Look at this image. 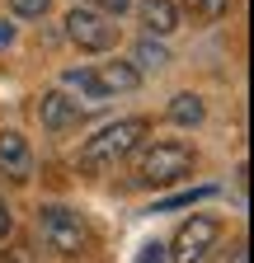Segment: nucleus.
Listing matches in <instances>:
<instances>
[{"instance_id": "obj_1", "label": "nucleus", "mask_w": 254, "mask_h": 263, "mask_svg": "<svg viewBox=\"0 0 254 263\" xmlns=\"http://www.w3.org/2000/svg\"><path fill=\"white\" fill-rule=\"evenodd\" d=\"M146 132H151V118H118V122L99 127V132L85 141L80 164H85V170H113V164H122L127 155L141 151Z\"/></svg>"}, {"instance_id": "obj_2", "label": "nucleus", "mask_w": 254, "mask_h": 263, "mask_svg": "<svg viewBox=\"0 0 254 263\" xmlns=\"http://www.w3.org/2000/svg\"><path fill=\"white\" fill-rule=\"evenodd\" d=\"M193 170H198V155H193V146H184V141H155V146H146L137 155V183L141 188L184 183Z\"/></svg>"}, {"instance_id": "obj_3", "label": "nucleus", "mask_w": 254, "mask_h": 263, "mask_svg": "<svg viewBox=\"0 0 254 263\" xmlns=\"http://www.w3.org/2000/svg\"><path fill=\"white\" fill-rule=\"evenodd\" d=\"M38 230H43V245L52 249V254H85V245H89V226H85V216L76 212V207H66V202H43L38 207Z\"/></svg>"}, {"instance_id": "obj_4", "label": "nucleus", "mask_w": 254, "mask_h": 263, "mask_svg": "<svg viewBox=\"0 0 254 263\" xmlns=\"http://www.w3.org/2000/svg\"><path fill=\"white\" fill-rule=\"evenodd\" d=\"M61 33H66V43L80 47V52H108L118 43V24L99 10H89V5H76L66 10V19H61Z\"/></svg>"}, {"instance_id": "obj_5", "label": "nucleus", "mask_w": 254, "mask_h": 263, "mask_svg": "<svg viewBox=\"0 0 254 263\" xmlns=\"http://www.w3.org/2000/svg\"><path fill=\"white\" fill-rule=\"evenodd\" d=\"M216 240H221V221L193 216V221L179 226V235H174L165 249H170V263H207L212 249H216Z\"/></svg>"}, {"instance_id": "obj_6", "label": "nucleus", "mask_w": 254, "mask_h": 263, "mask_svg": "<svg viewBox=\"0 0 254 263\" xmlns=\"http://www.w3.org/2000/svg\"><path fill=\"white\" fill-rule=\"evenodd\" d=\"M89 118V108L80 104V99H71L66 89H43L38 94V122L47 132H71Z\"/></svg>"}, {"instance_id": "obj_7", "label": "nucleus", "mask_w": 254, "mask_h": 263, "mask_svg": "<svg viewBox=\"0 0 254 263\" xmlns=\"http://www.w3.org/2000/svg\"><path fill=\"white\" fill-rule=\"evenodd\" d=\"M0 174L10 183H28L33 179V146H28L14 127L0 132Z\"/></svg>"}, {"instance_id": "obj_8", "label": "nucleus", "mask_w": 254, "mask_h": 263, "mask_svg": "<svg viewBox=\"0 0 254 263\" xmlns=\"http://www.w3.org/2000/svg\"><path fill=\"white\" fill-rule=\"evenodd\" d=\"M61 89L76 94V99H85L89 113L113 104V94L104 89V80H99V71H94V66H71V71H61Z\"/></svg>"}, {"instance_id": "obj_9", "label": "nucleus", "mask_w": 254, "mask_h": 263, "mask_svg": "<svg viewBox=\"0 0 254 263\" xmlns=\"http://www.w3.org/2000/svg\"><path fill=\"white\" fill-rule=\"evenodd\" d=\"M132 5H137V19H141V28L151 33V38H170V33L184 24L179 0H132Z\"/></svg>"}, {"instance_id": "obj_10", "label": "nucleus", "mask_w": 254, "mask_h": 263, "mask_svg": "<svg viewBox=\"0 0 254 263\" xmlns=\"http://www.w3.org/2000/svg\"><path fill=\"white\" fill-rule=\"evenodd\" d=\"M127 61H132V71L146 80V76H160V71H165V66H170L174 57H170L165 38H151V33H141V38L132 43V57H127Z\"/></svg>"}, {"instance_id": "obj_11", "label": "nucleus", "mask_w": 254, "mask_h": 263, "mask_svg": "<svg viewBox=\"0 0 254 263\" xmlns=\"http://www.w3.org/2000/svg\"><path fill=\"white\" fill-rule=\"evenodd\" d=\"M170 122L174 127H198L203 118H207V104H203V94H193V89H184V94H174L170 99Z\"/></svg>"}, {"instance_id": "obj_12", "label": "nucleus", "mask_w": 254, "mask_h": 263, "mask_svg": "<svg viewBox=\"0 0 254 263\" xmlns=\"http://www.w3.org/2000/svg\"><path fill=\"white\" fill-rule=\"evenodd\" d=\"M94 71H99V80H104L108 94H132L141 85V76L132 71V61H104V66H94Z\"/></svg>"}, {"instance_id": "obj_13", "label": "nucleus", "mask_w": 254, "mask_h": 263, "mask_svg": "<svg viewBox=\"0 0 254 263\" xmlns=\"http://www.w3.org/2000/svg\"><path fill=\"white\" fill-rule=\"evenodd\" d=\"M207 197H216V188H212V183H203V188H188V193H174V197H165V202H155L151 212H174V207H193V202H207Z\"/></svg>"}, {"instance_id": "obj_14", "label": "nucleus", "mask_w": 254, "mask_h": 263, "mask_svg": "<svg viewBox=\"0 0 254 263\" xmlns=\"http://www.w3.org/2000/svg\"><path fill=\"white\" fill-rule=\"evenodd\" d=\"M184 10H193V19H203V24H216L231 10V0H184Z\"/></svg>"}, {"instance_id": "obj_15", "label": "nucleus", "mask_w": 254, "mask_h": 263, "mask_svg": "<svg viewBox=\"0 0 254 263\" xmlns=\"http://www.w3.org/2000/svg\"><path fill=\"white\" fill-rule=\"evenodd\" d=\"M52 10V0H10V14L14 19H43Z\"/></svg>"}, {"instance_id": "obj_16", "label": "nucleus", "mask_w": 254, "mask_h": 263, "mask_svg": "<svg viewBox=\"0 0 254 263\" xmlns=\"http://www.w3.org/2000/svg\"><path fill=\"white\" fill-rule=\"evenodd\" d=\"M132 263H170V249H165V240H146L141 249H137V258Z\"/></svg>"}, {"instance_id": "obj_17", "label": "nucleus", "mask_w": 254, "mask_h": 263, "mask_svg": "<svg viewBox=\"0 0 254 263\" xmlns=\"http://www.w3.org/2000/svg\"><path fill=\"white\" fill-rule=\"evenodd\" d=\"M80 5H89V10H99V14H108V19H118V14L132 10V0H80Z\"/></svg>"}, {"instance_id": "obj_18", "label": "nucleus", "mask_w": 254, "mask_h": 263, "mask_svg": "<svg viewBox=\"0 0 254 263\" xmlns=\"http://www.w3.org/2000/svg\"><path fill=\"white\" fill-rule=\"evenodd\" d=\"M10 230H14V212H10L5 197H0V240H10Z\"/></svg>"}, {"instance_id": "obj_19", "label": "nucleus", "mask_w": 254, "mask_h": 263, "mask_svg": "<svg viewBox=\"0 0 254 263\" xmlns=\"http://www.w3.org/2000/svg\"><path fill=\"white\" fill-rule=\"evenodd\" d=\"M14 33H19V28H14L10 19H0V52H5V47H14Z\"/></svg>"}]
</instances>
